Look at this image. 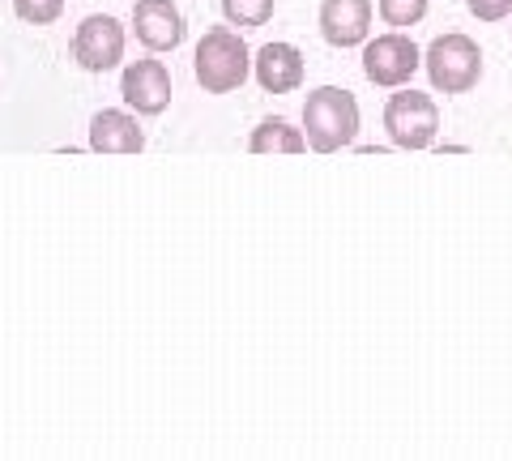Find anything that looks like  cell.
I'll list each match as a JSON object with an SVG mask.
<instances>
[{
    "instance_id": "cell-1",
    "label": "cell",
    "mask_w": 512,
    "mask_h": 461,
    "mask_svg": "<svg viewBox=\"0 0 512 461\" xmlns=\"http://www.w3.org/2000/svg\"><path fill=\"white\" fill-rule=\"evenodd\" d=\"M303 129H308V146L316 154H338L359 133V103L350 90L320 86L303 103Z\"/></svg>"
},
{
    "instance_id": "cell-2",
    "label": "cell",
    "mask_w": 512,
    "mask_h": 461,
    "mask_svg": "<svg viewBox=\"0 0 512 461\" xmlns=\"http://www.w3.org/2000/svg\"><path fill=\"white\" fill-rule=\"evenodd\" d=\"M192 69H197V82L205 86V94H231L244 86V77L252 69L248 43L227 26L205 30V39L197 43V56H192Z\"/></svg>"
},
{
    "instance_id": "cell-3",
    "label": "cell",
    "mask_w": 512,
    "mask_h": 461,
    "mask_svg": "<svg viewBox=\"0 0 512 461\" xmlns=\"http://www.w3.org/2000/svg\"><path fill=\"white\" fill-rule=\"evenodd\" d=\"M431 86L444 94H466L483 77V52L470 35H440L423 56Z\"/></svg>"
},
{
    "instance_id": "cell-4",
    "label": "cell",
    "mask_w": 512,
    "mask_h": 461,
    "mask_svg": "<svg viewBox=\"0 0 512 461\" xmlns=\"http://www.w3.org/2000/svg\"><path fill=\"white\" fill-rule=\"evenodd\" d=\"M384 129L389 141L402 150H427L440 133V107L431 94L419 90H397L389 103H384Z\"/></svg>"
},
{
    "instance_id": "cell-5",
    "label": "cell",
    "mask_w": 512,
    "mask_h": 461,
    "mask_svg": "<svg viewBox=\"0 0 512 461\" xmlns=\"http://www.w3.org/2000/svg\"><path fill=\"white\" fill-rule=\"evenodd\" d=\"M73 60L86 73H107L124 60V26L111 13H90L73 35Z\"/></svg>"
},
{
    "instance_id": "cell-6",
    "label": "cell",
    "mask_w": 512,
    "mask_h": 461,
    "mask_svg": "<svg viewBox=\"0 0 512 461\" xmlns=\"http://www.w3.org/2000/svg\"><path fill=\"white\" fill-rule=\"evenodd\" d=\"M423 56L406 35H380L363 47V73L372 86H406L419 73Z\"/></svg>"
},
{
    "instance_id": "cell-7",
    "label": "cell",
    "mask_w": 512,
    "mask_h": 461,
    "mask_svg": "<svg viewBox=\"0 0 512 461\" xmlns=\"http://www.w3.org/2000/svg\"><path fill=\"white\" fill-rule=\"evenodd\" d=\"M120 94L137 116H163L171 103V73L163 60H133L120 77Z\"/></svg>"
},
{
    "instance_id": "cell-8",
    "label": "cell",
    "mask_w": 512,
    "mask_h": 461,
    "mask_svg": "<svg viewBox=\"0 0 512 461\" xmlns=\"http://www.w3.org/2000/svg\"><path fill=\"white\" fill-rule=\"evenodd\" d=\"M133 30L150 52H175L184 43V18L171 0H137L133 5Z\"/></svg>"
},
{
    "instance_id": "cell-9",
    "label": "cell",
    "mask_w": 512,
    "mask_h": 461,
    "mask_svg": "<svg viewBox=\"0 0 512 461\" xmlns=\"http://www.w3.org/2000/svg\"><path fill=\"white\" fill-rule=\"evenodd\" d=\"M372 30V0H325L320 5V35L333 47H355Z\"/></svg>"
},
{
    "instance_id": "cell-10",
    "label": "cell",
    "mask_w": 512,
    "mask_h": 461,
    "mask_svg": "<svg viewBox=\"0 0 512 461\" xmlns=\"http://www.w3.org/2000/svg\"><path fill=\"white\" fill-rule=\"evenodd\" d=\"M256 82L269 94H291L303 82V56L291 43H265L256 52Z\"/></svg>"
},
{
    "instance_id": "cell-11",
    "label": "cell",
    "mask_w": 512,
    "mask_h": 461,
    "mask_svg": "<svg viewBox=\"0 0 512 461\" xmlns=\"http://www.w3.org/2000/svg\"><path fill=\"white\" fill-rule=\"evenodd\" d=\"M90 146L99 154H141L146 133H141V124L128 116V111L107 107V111H99V116L90 120Z\"/></svg>"
},
{
    "instance_id": "cell-12",
    "label": "cell",
    "mask_w": 512,
    "mask_h": 461,
    "mask_svg": "<svg viewBox=\"0 0 512 461\" xmlns=\"http://www.w3.org/2000/svg\"><path fill=\"white\" fill-rule=\"evenodd\" d=\"M248 150L252 154H303L308 150V137H303L299 129H291L286 120H265V124L252 129Z\"/></svg>"
},
{
    "instance_id": "cell-13",
    "label": "cell",
    "mask_w": 512,
    "mask_h": 461,
    "mask_svg": "<svg viewBox=\"0 0 512 461\" xmlns=\"http://www.w3.org/2000/svg\"><path fill=\"white\" fill-rule=\"evenodd\" d=\"M222 13H227L231 26L252 30V26H265L274 18V0H222Z\"/></svg>"
},
{
    "instance_id": "cell-14",
    "label": "cell",
    "mask_w": 512,
    "mask_h": 461,
    "mask_svg": "<svg viewBox=\"0 0 512 461\" xmlns=\"http://www.w3.org/2000/svg\"><path fill=\"white\" fill-rule=\"evenodd\" d=\"M427 0H380V18L389 26H419Z\"/></svg>"
},
{
    "instance_id": "cell-15",
    "label": "cell",
    "mask_w": 512,
    "mask_h": 461,
    "mask_svg": "<svg viewBox=\"0 0 512 461\" xmlns=\"http://www.w3.org/2000/svg\"><path fill=\"white\" fill-rule=\"evenodd\" d=\"M60 9H64V0H13V13L30 26H52L60 18Z\"/></svg>"
},
{
    "instance_id": "cell-16",
    "label": "cell",
    "mask_w": 512,
    "mask_h": 461,
    "mask_svg": "<svg viewBox=\"0 0 512 461\" xmlns=\"http://www.w3.org/2000/svg\"><path fill=\"white\" fill-rule=\"evenodd\" d=\"M478 22H504L512 13V0H466Z\"/></svg>"
}]
</instances>
